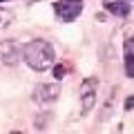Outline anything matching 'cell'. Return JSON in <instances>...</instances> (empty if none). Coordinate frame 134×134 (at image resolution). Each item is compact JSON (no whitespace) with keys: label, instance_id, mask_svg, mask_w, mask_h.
<instances>
[{"label":"cell","instance_id":"3","mask_svg":"<svg viewBox=\"0 0 134 134\" xmlns=\"http://www.w3.org/2000/svg\"><path fill=\"white\" fill-rule=\"evenodd\" d=\"M96 92H98V78L90 76L81 83V100H83V114L92 112V107L96 105Z\"/></svg>","mask_w":134,"mask_h":134},{"label":"cell","instance_id":"7","mask_svg":"<svg viewBox=\"0 0 134 134\" xmlns=\"http://www.w3.org/2000/svg\"><path fill=\"white\" fill-rule=\"evenodd\" d=\"M125 74L130 78H134V52L125 49Z\"/></svg>","mask_w":134,"mask_h":134},{"label":"cell","instance_id":"1","mask_svg":"<svg viewBox=\"0 0 134 134\" xmlns=\"http://www.w3.org/2000/svg\"><path fill=\"white\" fill-rule=\"evenodd\" d=\"M23 60L27 63L31 69H36V72H45L49 67H54V60H56L54 47L47 40L36 38V40H31V43H27L23 47Z\"/></svg>","mask_w":134,"mask_h":134},{"label":"cell","instance_id":"4","mask_svg":"<svg viewBox=\"0 0 134 134\" xmlns=\"http://www.w3.org/2000/svg\"><path fill=\"white\" fill-rule=\"evenodd\" d=\"M58 94H60V87L56 83H45V85H38L34 90V100L38 105H49L58 98Z\"/></svg>","mask_w":134,"mask_h":134},{"label":"cell","instance_id":"8","mask_svg":"<svg viewBox=\"0 0 134 134\" xmlns=\"http://www.w3.org/2000/svg\"><path fill=\"white\" fill-rule=\"evenodd\" d=\"M11 20H14L11 11H5V9H0V31L9 27V23H11Z\"/></svg>","mask_w":134,"mask_h":134},{"label":"cell","instance_id":"6","mask_svg":"<svg viewBox=\"0 0 134 134\" xmlns=\"http://www.w3.org/2000/svg\"><path fill=\"white\" fill-rule=\"evenodd\" d=\"M103 5H105L107 14L116 16V18H125V16H130V11H132V5H127L125 0H105Z\"/></svg>","mask_w":134,"mask_h":134},{"label":"cell","instance_id":"10","mask_svg":"<svg viewBox=\"0 0 134 134\" xmlns=\"http://www.w3.org/2000/svg\"><path fill=\"white\" fill-rule=\"evenodd\" d=\"M125 112H132L134 110V96H127V98H125Z\"/></svg>","mask_w":134,"mask_h":134},{"label":"cell","instance_id":"2","mask_svg":"<svg viewBox=\"0 0 134 134\" xmlns=\"http://www.w3.org/2000/svg\"><path fill=\"white\" fill-rule=\"evenodd\" d=\"M54 14L63 23H74L83 14V0H56L54 2Z\"/></svg>","mask_w":134,"mask_h":134},{"label":"cell","instance_id":"9","mask_svg":"<svg viewBox=\"0 0 134 134\" xmlns=\"http://www.w3.org/2000/svg\"><path fill=\"white\" fill-rule=\"evenodd\" d=\"M65 76H67V67L65 65H56L54 67V78H56V81H63Z\"/></svg>","mask_w":134,"mask_h":134},{"label":"cell","instance_id":"5","mask_svg":"<svg viewBox=\"0 0 134 134\" xmlns=\"http://www.w3.org/2000/svg\"><path fill=\"white\" fill-rule=\"evenodd\" d=\"M0 58L5 65H16V63L23 58V47H20L16 40H9V43L0 45Z\"/></svg>","mask_w":134,"mask_h":134},{"label":"cell","instance_id":"11","mask_svg":"<svg viewBox=\"0 0 134 134\" xmlns=\"http://www.w3.org/2000/svg\"><path fill=\"white\" fill-rule=\"evenodd\" d=\"M0 2H5V0H0Z\"/></svg>","mask_w":134,"mask_h":134}]
</instances>
